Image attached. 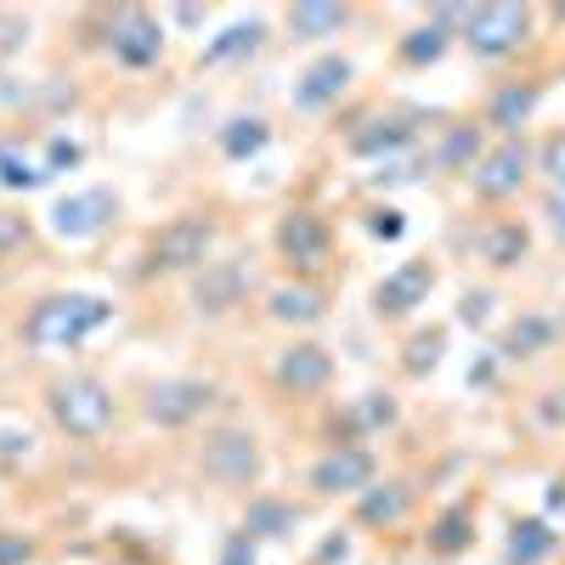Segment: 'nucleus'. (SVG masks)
<instances>
[{"label": "nucleus", "mask_w": 565, "mask_h": 565, "mask_svg": "<svg viewBox=\"0 0 565 565\" xmlns=\"http://www.w3.org/2000/svg\"><path fill=\"white\" fill-rule=\"evenodd\" d=\"M537 170H543V175H548L554 186H565V130L543 141V153H537Z\"/></svg>", "instance_id": "obj_25"}, {"label": "nucleus", "mask_w": 565, "mask_h": 565, "mask_svg": "<svg viewBox=\"0 0 565 565\" xmlns=\"http://www.w3.org/2000/svg\"><path fill=\"white\" fill-rule=\"evenodd\" d=\"M373 232H380V238H396V232H402V215H396V210H380V215H373Z\"/></svg>", "instance_id": "obj_30"}, {"label": "nucleus", "mask_w": 565, "mask_h": 565, "mask_svg": "<svg viewBox=\"0 0 565 565\" xmlns=\"http://www.w3.org/2000/svg\"><path fill=\"white\" fill-rule=\"evenodd\" d=\"M436 289V271L424 266V260H407V266H396L380 289H373V311L380 317H407L413 306H424V295Z\"/></svg>", "instance_id": "obj_6"}, {"label": "nucleus", "mask_w": 565, "mask_h": 565, "mask_svg": "<svg viewBox=\"0 0 565 565\" xmlns=\"http://www.w3.org/2000/svg\"><path fill=\"white\" fill-rule=\"evenodd\" d=\"M159 52H164V29L148 12H119L114 18V57L125 68H148V63H159Z\"/></svg>", "instance_id": "obj_8"}, {"label": "nucleus", "mask_w": 565, "mask_h": 565, "mask_svg": "<svg viewBox=\"0 0 565 565\" xmlns=\"http://www.w3.org/2000/svg\"><path fill=\"white\" fill-rule=\"evenodd\" d=\"M108 317H114V306L97 300V295H52L29 311L23 334H29V345H45V351H74L85 334H97Z\"/></svg>", "instance_id": "obj_1"}, {"label": "nucleus", "mask_w": 565, "mask_h": 565, "mask_svg": "<svg viewBox=\"0 0 565 565\" xmlns=\"http://www.w3.org/2000/svg\"><path fill=\"white\" fill-rule=\"evenodd\" d=\"M260 45V23H238V29H226V40L210 45V63H226V57H244Z\"/></svg>", "instance_id": "obj_24"}, {"label": "nucleus", "mask_w": 565, "mask_h": 565, "mask_svg": "<svg viewBox=\"0 0 565 565\" xmlns=\"http://www.w3.org/2000/svg\"><path fill=\"white\" fill-rule=\"evenodd\" d=\"M548 548H554V537H548V526H537V521L514 526V537H509V559H514V565H537Z\"/></svg>", "instance_id": "obj_22"}, {"label": "nucleus", "mask_w": 565, "mask_h": 565, "mask_svg": "<svg viewBox=\"0 0 565 565\" xmlns=\"http://www.w3.org/2000/svg\"><path fill=\"white\" fill-rule=\"evenodd\" d=\"M328 373H334V362H328L322 345H289V351H282V362H277V380L289 385V391H322Z\"/></svg>", "instance_id": "obj_15"}, {"label": "nucleus", "mask_w": 565, "mask_h": 565, "mask_svg": "<svg viewBox=\"0 0 565 565\" xmlns=\"http://www.w3.org/2000/svg\"><path fill=\"white\" fill-rule=\"evenodd\" d=\"M244 295H249V266L244 260H221V266H204L199 289H193V306L221 317L232 306H244Z\"/></svg>", "instance_id": "obj_10"}, {"label": "nucleus", "mask_w": 565, "mask_h": 565, "mask_svg": "<svg viewBox=\"0 0 565 565\" xmlns=\"http://www.w3.org/2000/svg\"><path fill=\"white\" fill-rule=\"evenodd\" d=\"M271 317L277 322H317L322 317V300L311 289H271Z\"/></svg>", "instance_id": "obj_21"}, {"label": "nucleus", "mask_w": 565, "mask_h": 565, "mask_svg": "<svg viewBox=\"0 0 565 565\" xmlns=\"http://www.w3.org/2000/svg\"><path fill=\"white\" fill-rule=\"evenodd\" d=\"M543 215L554 226V238L565 244V186H548V199H543Z\"/></svg>", "instance_id": "obj_28"}, {"label": "nucleus", "mask_w": 565, "mask_h": 565, "mask_svg": "<svg viewBox=\"0 0 565 565\" xmlns=\"http://www.w3.org/2000/svg\"><path fill=\"white\" fill-rule=\"evenodd\" d=\"M114 221V193H103V186H90V193H74L52 210V226L63 232V238H97V232Z\"/></svg>", "instance_id": "obj_9"}, {"label": "nucleus", "mask_w": 565, "mask_h": 565, "mask_svg": "<svg viewBox=\"0 0 565 565\" xmlns=\"http://www.w3.org/2000/svg\"><path fill=\"white\" fill-rule=\"evenodd\" d=\"M476 153H481V125H452L436 159H441L447 170H476Z\"/></svg>", "instance_id": "obj_20"}, {"label": "nucleus", "mask_w": 565, "mask_h": 565, "mask_svg": "<svg viewBox=\"0 0 565 565\" xmlns=\"http://www.w3.org/2000/svg\"><path fill=\"white\" fill-rule=\"evenodd\" d=\"M402 509H407V492H402V487H391V492H380V498L367 503V521H396Z\"/></svg>", "instance_id": "obj_27"}, {"label": "nucleus", "mask_w": 565, "mask_h": 565, "mask_svg": "<svg viewBox=\"0 0 565 565\" xmlns=\"http://www.w3.org/2000/svg\"><path fill=\"white\" fill-rule=\"evenodd\" d=\"M204 407H210V385H199V380H175V385H159L148 396V418H159V424H186Z\"/></svg>", "instance_id": "obj_13"}, {"label": "nucleus", "mask_w": 565, "mask_h": 565, "mask_svg": "<svg viewBox=\"0 0 565 565\" xmlns=\"http://www.w3.org/2000/svg\"><path fill=\"white\" fill-rule=\"evenodd\" d=\"M436 548H441V554L463 548V514H447V521H441V537H436Z\"/></svg>", "instance_id": "obj_29"}, {"label": "nucleus", "mask_w": 565, "mask_h": 565, "mask_svg": "<svg viewBox=\"0 0 565 565\" xmlns=\"http://www.w3.org/2000/svg\"><path fill=\"white\" fill-rule=\"evenodd\" d=\"M367 481H373V458L362 447H340V452H328L311 469V487L317 492H362Z\"/></svg>", "instance_id": "obj_11"}, {"label": "nucleus", "mask_w": 565, "mask_h": 565, "mask_svg": "<svg viewBox=\"0 0 565 565\" xmlns=\"http://www.w3.org/2000/svg\"><path fill=\"white\" fill-rule=\"evenodd\" d=\"M52 413H57V424L68 436H97L114 418V396L97 380H57L52 385Z\"/></svg>", "instance_id": "obj_3"}, {"label": "nucleus", "mask_w": 565, "mask_h": 565, "mask_svg": "<svg viewBox=\"0 0 565 565\" xmlns=\"http://www.w3.org/2000/svg\"><path fill=\"white\" fill-rule=\"evenodd\" d=\"M526 175H532V148L509 136V141H498V148H492L476 170H469V186H476L481 199L503 204V199L521 193V181H526Z\"/></svg>", "instance_id": "obj_4"}, {"label": "nucleus", "mask_w": 565, "mask_h": 565, "mask_svg": "<svg viewBox=\"0 0 565 565\" xmlns=\"http://www.w3.org/2000/svg\"><path fill=\"white\" fill-rule=\"evenodd\" d=\"M345 7H295L289 12V29H295V40H322V34H334V29H345Z\"/></svg>", "instance_id": "obj_19"}, {"label": "nucleus", "mask_w": 565, "mask_h": 565, "mask_svg": "<svg viewBox=\"0 0 565 565\" xmlns=\"http://www.w3.org/2000/svg\"><path fill=\"white\" fill-rule=\"evenodd\" d=\"M345 85H351V63H345V57H322V63L295 85V108H300V114H322Z\"/></svg>", "instance_id": "obj_12"}, {"label": "nucleus", "mask_w": 565, "mask_h": 565, "mask_svg": "<svg viewBox=\"0 0 565 565\" xmlns=\"http://www.w3.org/2000/svg\"><path fill=\"white\" fill-rule=\"evenodd\" d=\"M532 12L526 7H476V12H463V40H469V52L498 63L509 52H521V45L532 40Z\"/></svg>", "instance_id": "obj_2"}, {"label": "nucleus", "mask_w": 565, "mask_h": 565, "mask_svg": "<svg viewBox=\"0 0 565 565\" xmlns=\"http://www.w3.org/2000/svg\"><path fill=\"white\" fill-rule=\"evenodd\" d=\"M204 469H210V476H221V481H232V487H238V481H249L255 469H260L255 436H238V430H232V436H215V447H210Z\"/></svg>", "instance_id": "obj_14"}, {"label": "nucleus", "mask_w": 565, "mask_h": 565, "mask_svg": "<svg viewBox=\"0 0 565 565\" xmlns=\"http://www.w3.org/2000/svg\"><path fill=\"white\" fill-rule=\"evenodd\" d=\"M34 181V170L23 164V153L18 148H0V186H29Z\"/></svg>", "instance_id": "obj_26"}, {"label": "nucleus", "mask_w": 565, "mask_h": 565, "mask_svg": "<svg viewBox=\"0 0 565 565\" xmlns=\"http://www.w3.org/2000/svg\"><path fill=\"white\" fill-rule=\"evenodd\" d=\"M481 255H487V266H521V255H526V226H514V221H498V226H487L481 232Z\"/></svg>", "instance_id": "obj_18"}, {"label": "nucleus", "mask_w": 565, "mask_h": 565, "mask_svg": "<svg viewBox=\"0 0 565 565\" xmlns=\"http://www.w3.org/2000/svg\"><path fill=\"white\" fill-rule=\"evenodd\" d=\"M559 340V317H548V311H521V322L503 334V356H537V351H548Z\"/></svg>", "instance_id": "obj_17"}, {"label": "nucleus", "mask_w": 565, "mask_h": 565, "mask_svg": "<svg viewBox=\"0 0 565 565\" xmlns=\"http://www.w3.org/2000/svg\"><path fill=\"white\" fill-rule=\"evenodd\" d=\"M537 97L543 90L537 85H503V90H492V103H487V114H481V125H492V130H503V136H514L526 119H532V108H537Z\"/></svg>", "instance_id": "obj_16"}, {"label": "nucleus", "mask_w": 565, "mask_h": 565, "mask_svg": "<svg viewBox=\"0 0 565 565\" xmlns=\"http://www.w3.org/2000/svg\"><path fill=\"white\" fill-rule=\"evenodd\" d=\"M210 244H215V226H210L204 215H181V221H170V226L159 232V238H153V266H159V271L204 266Z\"/></svg>", "instance_id": "obj_5"}, {"label": "nucleus", "mask_w": 565, "mask_h": 565, "mask_svg": "<svg viewBox=\"0 0 565 565\" xmlns=\"http://www.w3.org/2000/svg\"><path fill=\"white\" fill-rule=\"evenodd\" d=\"M447 52V23H430V29H413V40L402 45L407 63H436Z\"/></svg>", "instance_id": "obj_23"}, {"label": "nucleus", "mask_w": 565, "mask_h": 565, "mask_svg": "<svg viewBox=\"0 0 565 565\" xmlns=\"http://www.w3.org/2000/svg\"><path fill=\"white\" fill-rule=\"evenodd\" d=\"M277 249L295 266H322L328 260V221L317 210H289L277 226Z\"/></svg>", "instance_id": "obj_7"}]
</instances>
